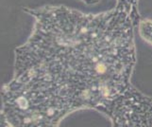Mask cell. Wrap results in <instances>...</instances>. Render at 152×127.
I'll return each mask as SVG.
<instances>
[{
    "label": "cell",
    "instance_id": "8992f818",
    "mask_svg": "<svg viewBox=\"0 0 152 127\" xmlns=\"http://www.w3.org/2000/svg\"><path fill=\"white\" fill-rule=\"evenodd\" d=\"M83 4L87 5V6H94V5H97L98 3L101 2V0H77Z\"/></svg>",
    "mask_w": 152,
    "mask_h": 127
},
{
    "label": "cell",
    "instance_id": "3957f363",
    "mask_svg": "<svg viewBox=\"0 0 152 127\" xmlns=\"http://www.w3.org/2000/svg\"><path fill=\"white\" fill-rule=\"evenodd\" d=\"M104 115L111 120V127H152V97L132 86Z\"/></svg>",
    "mask_w": 152,
    "mask_h": 127
},
{
    "label": "cell",
    "instance_id": "6da1fadb",
    "mask_svg": "<svg viewBox=\"0 0 152 127\" xmlns=\"http://www.w3.org/2000/svg\"><path fill=\"white\" fill-rule=\"evenodd\" d=\"M24 12L33 26L14 50L13 71L38 69L64 88L80 110L103 114L132 86L137 25L128 13L114 7L85 13L64 5Z\"/></svg>",
    "mask_w": 152,
    "mask_h": 127
},
{
    "label": "cell",
    "instance_id": "5b68a950",
    "mask_svg": "<svg viewBox=\"0 0 152 127\" xmlns=\"http://www.w3.org/2000/svg\"><path fill=\"white\" fill-rule=\"evenodd\" d=\"M137 29L141 38L152 46V19L142 17L137 25Z\"/></svg>",
    "mask_w": 152,
    "mask_h": 127
},
{
    "label": "cell",
    "instance_id": "52a82bcc",
    "mask_svg": "<svg viewBox=\"0 0 152 127\" xmlns=\"http://www.w3.org/2000/svg\"><path fill=\"white\" fill-rule=\"evenodd\" d=\"M1 127H10V124L8 123V121L6 120V119H5L2 115H1Z\"/></svg>",
    "mask_w": 152,
    "mask_h": 127
},
{
    "label": "cell",
    "instance_id": "7a4b0ae2",
    "mask_svg": "<svg viewBox=\"0 0 152 127\" xmlns=\"http://www.w3.org/2000/svg\"><path fill=\"white\" fill-rule=\"evenodd\" d=\"M1 115L10 127H59L80 110L64 88L35 68L13 72L1 90Z\"/></svg>",
    "mask_w": 152,
    "mask_h": 127
},
{
    "label": "cell",
    "instance_id": "277c9868",
    "mask_svg": "<svg viewBox=\"0 0 152 127\" xmlns=\"http://www.w3.org/2000/svg\"><path fill=\"white\" fill-rule=\"evenodd\" d=\"M138 3L139 0H116L115 8L128 13L133 19L135 24L138 25L140 19L142 18V15L139 13Z\"/></svg>",
    "mask_w": 152,
    "mask_h": 127
}]
</instances>
